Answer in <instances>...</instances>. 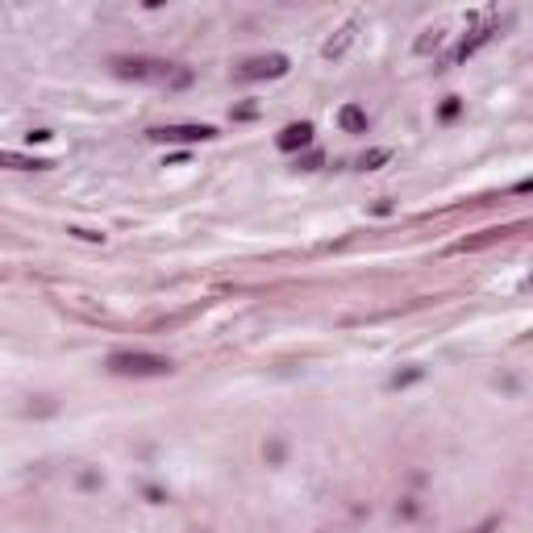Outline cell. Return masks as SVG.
Instances as JSON below:
<instances>
[{
	"mask_svg": "<svg viewBox=\"0 0 533 533\" xmlns=\"http://www.w3.org/2000/svg\"><path fill=\"white\" fill-rule=\"evenodd\" d=\"M109 363L117 371H125V375H163L171 367L167 359H154V354H113Z\"/></svg>",
	"mask_w": 533,
	"mask_h": 533,
	"instance_id": "cell-1",
	"label": "cell"
},
{
	"mask_svg": "<svg viewBox=\"0 0 533 533\" xmlns=\"http://www.w3.org/2000/svg\"><path fill=\"white\" fill-rule=\"evenodd\" d=\"M154 138L163 142H196V138H213L209 125H171V129H154Z\"/></svg>",
	"mask_w": 533,
	"mask_h": 533,
	"instance_id": "cell-2",
	"label": "cell"
},
{
	"mask_svg": "<svg viewBox=\"0 0 533 533\" xmlns=\"http://www.w3.org/2000/svg\"><path fill=\"white\" fill-rule=\"evenodd\" d=\"M0 167L34 171V167H46V163H42V159H29V154H13V150H0Z\"/></svg>",
	"mask_w": 533,
	"mask_h": 533,
	"instance_id": "cell-3",
	"label": "cell"
},
{
	"mask_svg": "<svg viewBox=\"0 0 533 533\" xmlns=\"http://www.w3.org/2000/svg\"><path fill=\"white\" fill-rule=\"evenodd\" d=\"M309 134H313V129H309V125H292V129H284V138H279V146H304L309 142Z\"/></svg>",
	"mask_w": 533,
	"mask_h": 533,
	"instance_id": "cell-4",
	"label": "cell"
},
{
	"mask_svg": "<svg viewBox=\"0 0 533 533\" xmlns=\"http://www.w3.org/2000/svg\"><path fill=\"white\" fill-rule=\"evenodd\" d=\"M342 121H346V125H350V129H363V113H354V109H346V113H342Z\"/></svg>",
	"mask_w": 533,
	"mask_h": 533,
	"instance_id": "cell-5",
	"label": "cell"
}]
</instances>
